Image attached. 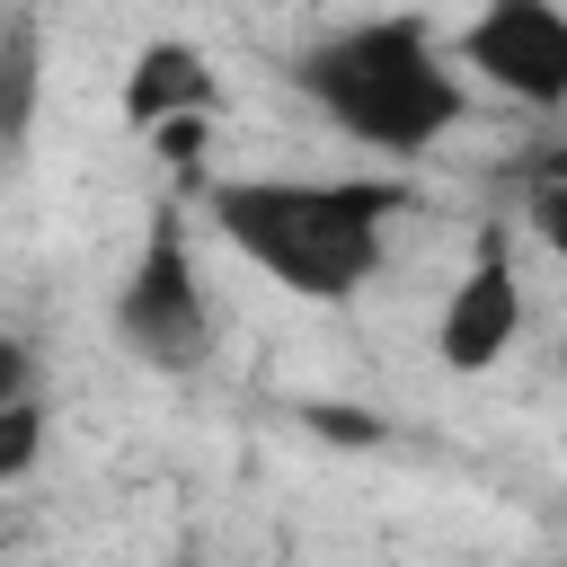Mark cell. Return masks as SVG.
Wrapping results in <instances>:
<instances>
[{
    "mask_svg": "<svg viewBox=\"0 0 567 567\" xmlns=\"http://www.w3.org/2000/svg\"><path fill=\"white\" fill-rule=\"evenodd\" d=\"M514 337H523V284H514V257L487 239L478 266L452 284V301L434 319V354L452 372H487L496 354H514Z\"/></svg>",
    "mask_w": 567,
    "mask_h": 567,
    "instance_id": "cell-5",
    "label": "cell"
},
{
    "mask_svg": "<svg viewBox=\"0 0 567 567\" xmlns=\"http://www.w3.org/2000/svg\"><path fill=\"white\" fill-rule=\"evenodd\" d=\"M35 452H44V408H35V399H27V408H0V487L27 478Z\"/></svg>",
    "mask_w": 567,
    "mask_h": 567,
    "instance_id": "cell-8",
    "label": "cell"
},
{
    "mask_svg": "<svg viewBox=\"0 0 567 567\" xmlns=\"http://www.w3.org/2000/svg\"><path fill=\"white\" fill-rule=\"evenodd\" d=\"M523 213H532V239L567 266V186L558 177H532V195H523Z\"/></svg>",
    "mask_w": 567,
    "mask_h": 567,
    "instance_id": "cell-9",
    "label": "cell"
},
{
    "mask_svg": "<svg viewBox=\"0 0 567 567\" xmlns=\"http://www.w3.org/2000/svg\"><path fill=\"white\" fill-rule=\"evenodd\" d=\"M213 230L301 301H354L381 257L390 221L408 213L399 177H221L204 186Z\"/></svg>",
    "mask_w": 567,
    "mask_h": 567,
    "instance_id": "cell-1",
    "label": "cell"
},
{
    "mask_svg": "<svg viewBox=\"0 0 567 567\" xmlns=\"http://www.w3.org/2000/svg\"><path fill=\"white\" fill-rule=\"evenodd\" d=\"M221 106V80L195 44H142L133 71H124V124L159 133V124H186V115H213Z\"/></svg>",
    "mask_w": 567,
    "mask_h": 567,
    "instance_id": "cell-6",
    "label": "cell"
},
{
    "mask_svg": "<svg viewBox=\"0 0 567 567\" xmlns=\"http://www.w3.org/2000/svg\"><path fill=\"white\" fill-rule=\"evenodd\" d=\"M27 399H35V354H27V337L0 328V408H27Z\"/></svg>",
    "mask_w": 567,
    "mask_h": 567,
    "instance_id": "cell-10",
    "label": "cell"
},
{
    "mask_svg": "<svg viewBox=\"0 0 567 567\" xmlns=\"http://www.w3.org/2000/svg\"><path fill=\"white\" fill-rule=\"evenodd\" d=\"M27 106H35V53H27V35H9V53H0V142L27 133Z\"/></svg>",
    "mask_w": 567,
    "mask_h": 567,
    "instance_id": "cell-7",
    "label": "cell"
},
{
    "mask_svg": "<svg viewBox=\"0 0 567 567\" xmlns=\"http://www.w3.org/2000/svg\"><path fill=\"white\" fill-rule=\"evenodd\" d=\"M461 71L496 80L514 106H567V9L496 0L461 27Z\"/></svg>",
    "mask_w": 567,
    "mask_h": 567,
    "instance_id": "cell-4",
    "label": "cell"
},
{
    "mask_svg": "<svg viewBox=\"0 0 567 567\" xmlns=\"http://www.w3.org/2000/svg\"><path fill=\"white\" fill-rule=\"evenodd\" d=\"M532 177H558V186H567V142H558V151H540V168H532Z\"/></svg>",
    "mask_w": 567,
    "mask_h": 567,
    "instance_id": "cell-12",
    "label": "cell"
},
{
    "mask_svg": "<svg viewBox=\"0 0 567 567\" xmlns=\"http://www.w3.org/2000/svg\"><path fill=\"white\" fill-rule=\"evenodd\" d=\"M115 337H124L142 363H159V372H186V363L213 346V301H204V284H195V257H186L177 213L151 221V239H142V257H133V275H124V292H115Z\"/></svg>",
    "mask_w": 567,
    "mask_h": 567,
    "instance_id": "cell-3",
    "label": "cell"
},
{
    "mask_svg": "<svg viewBox=\"0 0 567 567\" xmlns=\"http://www.w3.org/2000/svg\"><path fill=\"white\" fill-rule=\"evenodd\" d=\"M204 124H213V115H186V124H159V133H151V142H159V159H177V168H186V159L204 151Z\"/></svg>",
    "mask_w": 567,
    "mask_h": 567,
    "instance_id": "cell-11",
    "label": "cell"
},
{
    "mask_svg": "<svg viewBox=\"0 0 567 567\" xmlns=\"http://www.w3.org/2000/svg\"><path fill=\"white\" fill-rule=\"evenodd\" d=\"M301 89L337 133H354V142H372L390 159L434 151L470 106L461 62L443 53V35L425 18H363V27L319 35L301 53Z\"/></svg>",
    "mask_w": 567,
    "mask_h": 567,
    "instance_id": "cell-2",
    "label": "cell"
}]
</instances>
